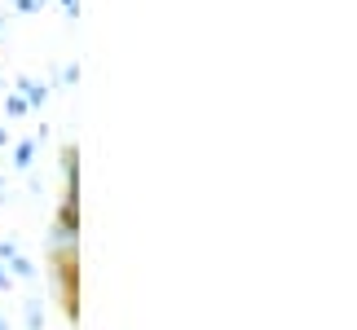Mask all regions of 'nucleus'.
Segmentation results:
<instances>
[{"label":"nucleus","instance_id":"obj_1","mask_svg":"<svg viewBox=\"0 0 357 330\" xmlns=\"http://www.w3.org/2000/svg\"><path fill=\"white\" fill-rule=\"evenodd\" d=\"M5 269H13V278H36V269H31V260H26V256H18V251H13V256L5 260Z\"/></svg>","mask_w":357,"mask_h":330},{"label":"nucleus","instance_id":"obj_2","mask_svg":"<svg viewBox=\"0 0 357 330\" xmlns=\"http://www.w3.org/2000/svg\"><path fill=\"white\" fill-rule=\"evenodd\" d=\"M45 326V308H40V299H26V330H40Z\"/></svg>","mask_w":357,"mask_h":330},{"label":"nucleus","instance_id":"obj_3","mask_svg":"<svg viewBox=\"0 0 357 330\" xmlns=\"http://www.w3.org/2000/svg\"><path fill=\"white\" fill-rule=\"evenodd\" d=\"M31 155H36L31 141H18V146H13V159H18V168H26V163H31Z\"/></svg>","mask_w":357,"mask_h":330},{"label":"nucleus","instance_id":"obj_4","mask_svg":"<svg viewBox=\"0 0 357 330\" xmlns=\"http://www.w3.org/2000/svg\"><path fill=\"white\" fill-rule=\"evenodd\" d=\"M22 84H26V79H22ZM40 102H45V88H40V84H26V106H40Z\"/></svg>","mask_w":357,"mask_h":330},{"label":"nucleus","instance_id":"obj_5","mask_svg":"<svg viewBox=\"0 0 357 330\" xmlns=\"http://www.w3.org/2000/svg\"><path fill=\"white\" fill-rule=\"evenodd\" d=\"M5 110H9V115H22V110H26V97H5Z\"/></svg>","mask_w":357,"mask_h":330},{"label":"nucleus","instance_id":"obj_6","mask_svg":"<svg viewBox=\"0 0 357 330\" xmlns=\"http://www.w3.org/2000/svg\"><path fill=\"white\" fill-rule=\"evenodd\" d=\"M0 291H13V273L5 265H0Z\"/></svg>","mask_w":357,"mask_h":330},{"label":"nucleus","instance_id":"obj_7","mask_svg":"<svg viewBox=\"0 0 357 330\" xmlns=\"http://www.w3.org/2000/svg\"><path fill=\"white\" fill-rule=\"evenodd\" d=\"M5 141H9V136H5V128H0V146H5Z\"/></svg>","mask_w":357,"mask_h":330},{"label":"nucleus","instance_id":"obj_8","mask_svg":"<svg viewBox=\"0 0 357 330\" xmlns=\"http://www.w3.org/2000/svg\"><path fill=\"white\" fill-rule=\"evenodd\" d=\"M0 330H5V322H0Z\"/></svg>","mask_w":357,"mask_h":330}]
</instances>
